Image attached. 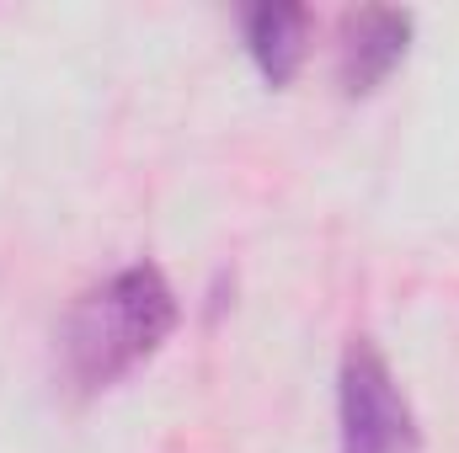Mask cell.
<instances>
[{"instance_id":"7a4b0ae2","label":"cell","mask_w":459,"mask_h":453,"mask_svg":"<svg viewBox=\"0 0 459 453\" xmlns=\"http://www.w3.org/2000/svg\"><path fill=\"white\" fill-rule=\"evenodd\" d=\"M337 422H342V453H417L411 406L374 341L347 346L337 373Z\"/></svg>"},{"instance_id":"277c9868","label":"cell","mask_w":459,"mask_h":453,"mask_svg":"<svg viewBox=\"0 0 459 453\" xmlns=\"http://www.w3.org/2000/svg\"><path fill=\"white\" fill-rule=\"evenodd\" d=\"M240 27H246V54H251V64L262 70V81H267V86H289V81L299 75V64H305L310 11H305V5H278V0H267V5H251V11L240 16Z\"/></svg>"},{"instance_id":"6da1fadb","label":"cell","mask_w":459,"mask_h":453,"mask_svg":"<svg viewBox=\"0 0 459 453\" xmlns=\"http://www.w3.org/2000/svg\"><path fill=\"white\" fill-rule=\"evenodd\" d=\"M177 331V294L160 267L134 261L91 288L65 321V368L81 389H108Z\"/></svg>"},{"instance_id":"3957f363","label":"cell","mask_w":459,"mask_h":453,"mask_svg":"<svg viewBox=\"0 0 459 453\" xmlns=\"http://www.w3.org/2000/svg\"><path fill=\"white\" fill-rule=\"evenodd\" d=\"M411 48V11L395 5H363L342 21V43H337V81L347 97H368L390 81V70L406 59Z\"/></svg>"}]
</instances>
